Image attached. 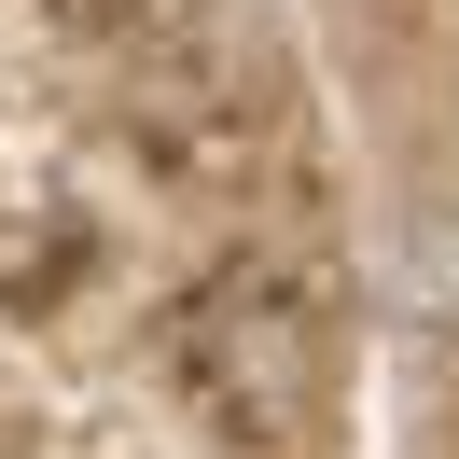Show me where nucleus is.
I'll use <instances>...</instances> for the list:
<instances>
[{"instance_id": "nucleus-1", "label": "nucleus", "mask_w": 459, "mask_h": 459, "mask_svg": "<svg viewBox=\"0 0 459 459\" xmlns=\"http://www.w3.org/2000/svg\"><path fill=\"white\" fill-rule=\"evenodd\" d=\"M390 307L431 320V334H459V209H446V223H418V237L390 251Z\"/></svg>"}]
</instances>
